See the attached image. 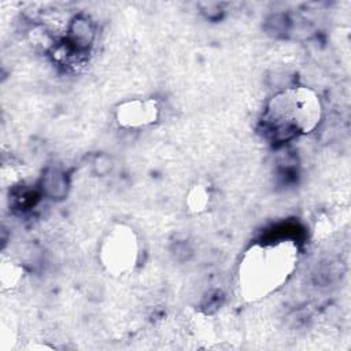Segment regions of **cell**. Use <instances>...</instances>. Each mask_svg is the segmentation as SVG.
Here are the masks:
<instances>
[{"instance_id":"cell-1","label":"cell","mask_w":351,"mask_h":351,"mask_svg":"<svg viewBox=\"0 0 351 351\" xmlns=\"http://www.w3.org/2000/svg\"><path fill=\"white\" fill-rule=\"evenodd\" d=\"M299 259L292 239H276L250 245L237 267V285L243 299L256 302L278 291L293 274Z\"/></svg>"},{"instance_id":"cell-2","label":"cell","mask_w":351,"mask_h":351,"mask_svg":"<svg viewBox=\"0 0 351 351\" xmlns=\"http://www.w3.org/2000/svg\"><path fill=\"white\" fill-rule=\"evenodd\" d=\"M322 119V103L310 88L292 86L269 99L262 114L265 130L277 140L311 133Z\"/></svg>"},{"instance_id":"cell-3","label":"cell","mask_w":351,"mask_h":351,"mask_svg":"<svg viewBox=\"0 0 351 351\" xmlns=\"http://www.w3.org/2000/svg\"><path fill=\"white\" fill-rule=\"evenodd\" d=\"M97 256L111 276H125L136 269L141 258V243L136 230L125 223L112 225L101 237Z\"/></svg>"},{"instance_id":"cell-4","label":"cell","mask_w":351,"mask_h":351,"mask_svg":"<svg viewBox=\"0 0 351 351\" xmlns=\"http://www.w3.org/2000/svg\"><path fill=\"white\" fill-rule=\"evenodd\" d=\"M159 106L155 99H128L115 108V119L125 129H140L155 123L159 118Z\"/></svg>"},{"instance_id":"cell-5","label":"cell","mask_w":351,"mask_h":351,"mask_svg":"<svg viewBox=\"0 0 351 351\" xmlns=\"http://www.w3.org/2000/svg\"><path fill=\"white\" fill-rule=\"evenodd\" d=\"M43 188L51 197H62L67 191L66 176L58 170H49L43 178Z\"/></svg>"},{"instance_id":"cell-6","label":"cell","mask_w":351,"mask_h":351,"mask_svg":"<svg viewBox=\"0 0 351 351\" xmlns=\"http://www.w3.org/2000/svg\"><path fill=\"white\" fill-rule=\"evenodd\" d=\"M210 203V189L206 185L197 184L192 186L186 195V207L191 213H200L206 210Z\"/></svg>"}]
</instances>
